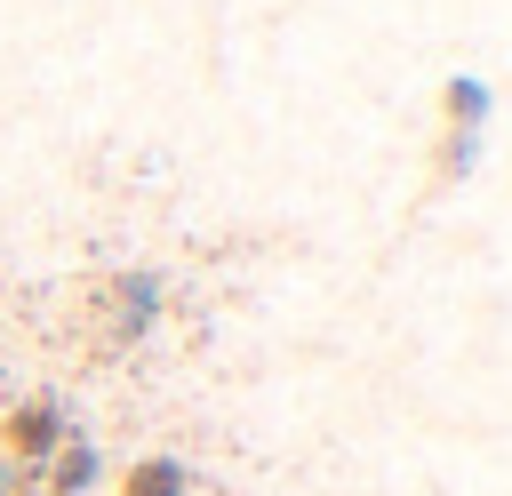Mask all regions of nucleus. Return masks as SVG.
I'll list each match as a JSON object with an SVG mask.
<instances>
[{
    "instance_id": "2",
    "label": "nucleus",
    "mask_w": 512,
    "mask_h": 496,
    "mask_svg": "<svg viewBox=\"0 0 512 496\" xmlns=\"http://www.w3.org/2000/svg\"><path fill=\"white\" fill-rule=\"evenodd\" d=\"M104 304H112L104 344H136V336L152 328V312H160V280H152V272H112V280H104Z\"/></svg>"
},
{
    "instance_id": "5",
    "label": "nucleus",
    "mask_w": 512,
    "mask_h": 496,
    "mask_svg": "<svg viewBox=\"0 0 512 496\" xmlns=\"http://www.w3.org/2000/svg\"><path fill=\"white\" fill-rule=\"evenodd\" d=\"M488 112H496V88L480 80V72H448L440 80V128H488Z\"/></svg>"
},
{
    "instance_id": "1",
    "label": "nucleus",
    "mask_w": 512,
    "mask_h": 496,
    "mask_svg": "<svg viewBox=\"0 0 512 496\" xmlns=\"http://www.w3.org/2000/svg\"><path fill=\"white\" fill-rule=\"evenodd\" d=\"M64 432H72L64 392H16V400H0V456H8L16 472H24V464H48Z\"/></svg>"
},
{
    "instance_id": "4",
    "label": "nucleus",
    "mask_w": 512,
    "mask_h": 496,
    "mask_svg": "<svg viewBox=\"0 0 512 496\" xmlns=\"http://www.w3.org/2000/svg\"><path fill=\"white\" fill-rule=\"evenodd\" d=\"M96 480H104L96 440H88V432H64L56 456H48V496H96Z\"/></svg>"
},
{
    "instance_id": "3",
    "label": "nucleus",
    "mask_w": 512,
    "mask_h": 496,
    "mask_svg": "<svg viewBox=\"0 0 512 496\" xmlns=\"http://www.w3.org/2000/svg\"><path fill=\"white\" fill-rule=\"evenodd\" d=\"M112 496H192V464L168 456V448H144V456L120 464V488Z\"/></svg>"
},
{
    "instance_id": "6",
    "label": "nucleus",
    "mask_w": 512,
    "mask_h": 496,
    "mask_svg": "<svg viewBox=\"0 0 512 496\" xmlns=\"http://www.w3.org/2000/svg\"><path fill=\"white\" fill-rule=\"evenodd\" d=\"M472 160H480V136H472V128H440V144H432V192H440V184H464Z\"/></svg>"
},
{
    "instance_id": "7",
    "label": "nucleus",
    "mask_w": 512,
    "mask_h": 496,
    "mask_svg": "<svg viewBox=\"0 0 512 496\" xmlns=\"http://www.w3.org/2000/svg\"><path fill=\"white\" fill-rule=\"evenodd\" d=\"M0 496H32V488H24V472H16L8 456H0Z\"/></svg>"
}]
</instances>
